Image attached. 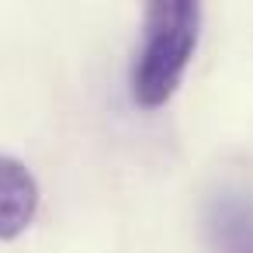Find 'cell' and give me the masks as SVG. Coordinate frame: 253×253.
Returning <instances> with one entry per match:
<instances>
[{"mask_svg":"<svg viewBox=\"0 0 253 253\" xmlns=\"http://www.w3.org/2000/svg\"><path fill=\"white\" fill-rule=\"evenodd\" d=\"M39 205V184L14 156H0V239H14L28 229Z\"/></svg>","mask_w":253,"mask_h":253,"instance_id":"3","label":"cell"},{"mask_svg":"<svg viewBox=\"0 0 253 253\" xmlns=\"http://www.w3.org/2000/svg\"><path fill=\"white\" fill-rule=\"evenodd\" d=\"M205 232L215 253H253V191L222 187L208 198Z\"/></svg>","mask_w":253,"mask_h":253,"instance_id":"2","label":"cell"},{"mask_svg":"<svg viewBox=\"0 0 253 253\" xmlns=\"http://www.w3.org/2000/svg\"><path fill=\"white\" fill-rule=\"evenodd\" d=\"M201 7L191 0H156L142 21V45L132 63V101L139 108L167 104L198 49Z\"/></svg>","mask_w":253,"mask_h":253,"instance_id":"1","label":"cell"}]
</instances>
